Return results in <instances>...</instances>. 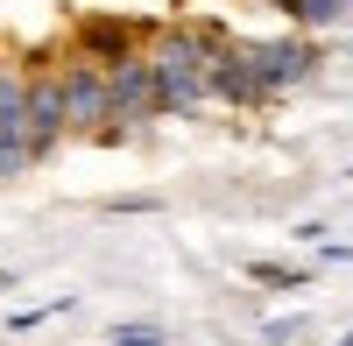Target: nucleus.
Listing matches in <instances>:
<instances>
[{"instance_id": "f257e3e1", "label": "nucleus", "mask_w": 353, "mask_h": 346, "mask_svg": "<svg viewBox=\"0 0 353 346\" xmlns=\"http://www.w3.org/2000/svg\"><path fill=\"white\" fill-rule=\"evenodd\" d=\"M226 36L212 21H184V28H163L149 64H156V113H191L198 99H212V64H219Z\"/></svg>"}, {"instance_id": "f03ea898", "label": "nucleus", "mask_w": 353, "mask_h": 346, "mask_svg": "<svg viewBox=\"0 0 353 346\" xmlns=\"http://www.w3.org/2000/svg\"><path fill=\"white\" fill-rule=\"evenodd\" d=\"M141 36H149L141 21H121V14H85V21H78V64H99V71L134 64V57H141Z\"/></svg>"}, {"instance_id": "7ed1b4c3", "label": "nucleus", "mask_w": 353, "mask_h": 346, "mask_svg": "<svg viewBox=\"0 0 353 346\" xmlns=\"http://www.w3.org/2000/svg\"><path fill=\"white\" fill-rule=\"evenodd\" d=\"M254 64H261V85H269V99H276V92H290V85H304V78L318 71V43L297 28V36L254 43Z\"/></svg>"}, {"instance_id": "20e7f679", "label": "nucleus", "mask_w": 353, "mask_h": 346, "mask_svg": "<svg viewBox=\"0 0 353 346\" xmlns=\"http://www.w3.org/2000/svg\"><path fill=\"white\" fill-rule=\"evenodd\" d=\"M156 113V64L134 57V64L106 71V121H149Z\"/></svg>"}, {"instance_id": "39448f33", "label": "nucleus", "mask_w": 353, "mask_h": 346, "mask_svg": "<svg viewBox=\"0 0 353 346\" xmlns=\"http://www.w3.org/2000/svg\"><path fill=\"white\" fill-rule=\"evenodd\" d=\"M212 99H233V106H261L269 85H261V64H254V43H226L219 64H212Z\"/></svg>"}, {"instance_id": "423d86ee", "label": "nucleus", "mask_w": 353, "mask_h": 346, "mask_svg": "<svg viewBox=\"0 0 353 346\" xmlns=\"http://www.w3.org/2000/svg\"><path fill=\"white\" fill-rule=\"evenodd\" d=\"M57 85H64V121L71 128H99L106 121V71L99 64H64Z\"/></svg>"}, {"instance_id": "0eeeda50", "label": "nucleus", "mask_w": 353, "mask_h": 346, "mask_svg": "<svg viewBox=\"0 0 353 346\" xmlns=\"http://www.w3.org/2000/svg\"><path fill=\"white\" fill-rule=\"evenodd\" d=\"M21 170H36V156H28L14 134H0V184H8V177H21Z\"/></svg>"}, {"instance_id": "6e6552de", "label": "nucleus", "mask_w": 353, "mask_h": 346, "mask_svg": "<svg viewBox=\"0 0 353 346\" xmlns=\"http://www.w3.org/2000/svg\"><path fill=\"white\" fill-rule=\"evenodd\" d=\"M113 346H170L156 325H121V332H113Z\"/></svg>"}, {"instance_id": "1a4fd4ad", "label": "nucleus", "mask_w": 353, "mask_h": 346, "mask_svg": "<svg viewBox=\"0 0 353 346\" xmlns=\"http://www.w3.org/2000/svg\"><path fill=\"white\" fill-rule=\"evenodd\" d=\"M248 276H254V283H276V290H297V276L276 269V262H248Z\"/></svg>"}, {"instance_id": "9d476101", "label": "nucleus", "mask_w": 353, "mask_h": 346, "mask_svg": "<svg viewBox=\"0 0 353 346\" xmlns=\"http://www.w3.org/2000/svg\"><path fill=\"white\" fill-rule=\"evenodd\" d=\"M0 290H8V276H0Z\"/></svg>"}]
</instances>
